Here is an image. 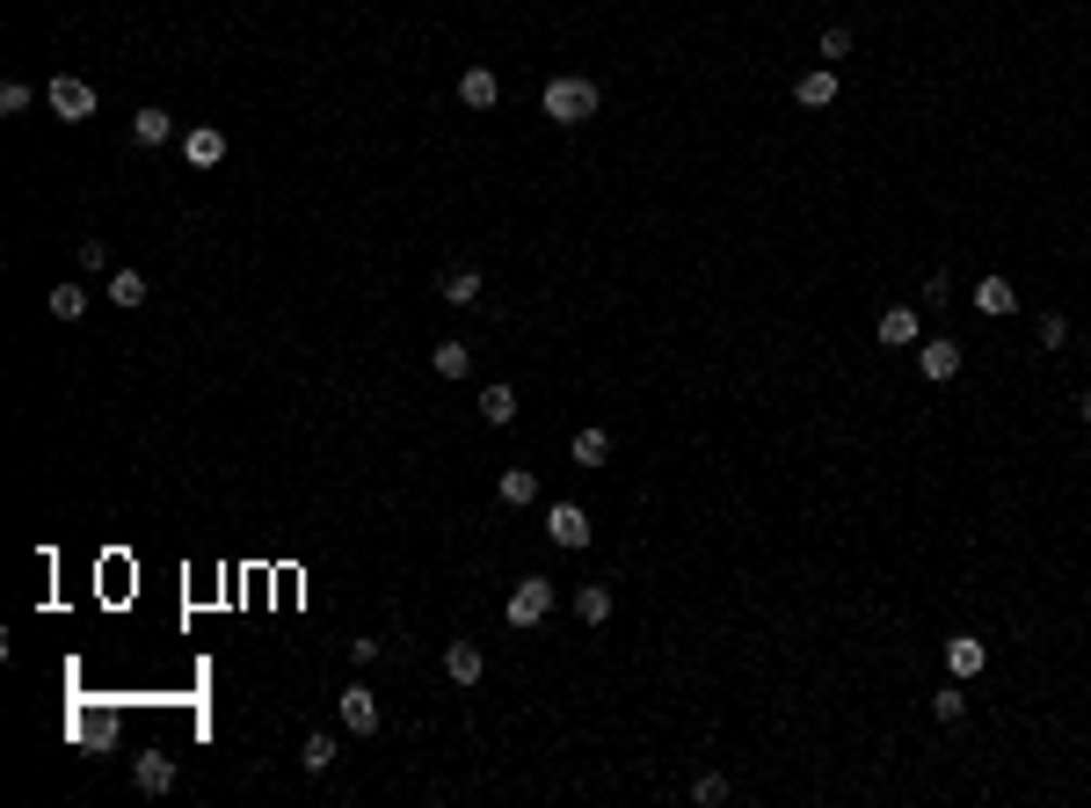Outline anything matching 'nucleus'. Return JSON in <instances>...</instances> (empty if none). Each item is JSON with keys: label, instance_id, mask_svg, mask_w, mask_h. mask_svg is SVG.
I'll return each instance as SVG.
<instances>
[{"label": "nucleus", "instance_id": "31", "mask_svg": "<svg viewBox=\"0 0 1091 808\" xmlns=\"http://www.w3.org/2000/svg\"><path fill=\"white\" fill-rule=\"evenodd\" d=\"M1077 416H1084V422H1091V393H1084V401H1077Z\"/></svg>", "mask_w": 1091, "mask_h": 808}, {"label": "nucleus", "instance_id": "11", "mask_svg": "<svg viewBox=\"0 0 1091 808\" xmlns=\"http://www.w3.org/2000/svg\"><path fill=\"white\" fill-rule=\"evenodd\" d=\"M459 102H466V110H495V102H503V80L487 74V66H466V74H459Z\"/></svg>", "mask_w": 1091, "mask_h": 808}, {"label": "nucleus", "instance_id": "27", "mask_svg": "<svg viewBox=\"0 0 1091 808\" xmlns=\"http://www.w3.org/2000/svg\"><path fill=\"white\" fill-rule=\"evenodd\" d=\"M29 102H37V88H29V80H8V88H0V117H23Z\"/></svg>", "mask_w": 1091, "mask_h": 808}, {"label": "nucleus", "instance_id": "8", "mask_svg": "<svg viewBox=\"0 0 1091 808\" xmlns=\"http://www.w3.org/2000/svg\"><path fill=\"white\" fill-rule=\"evenodd\" d=\"M131 786H139V794H168V786H175V758L139 750V758H131Z\"/></svg>", "mask_w": 1091, "mask_h": 808}, {"label": "nucleus", "instance_id": "14", "mask_svg": "<svg viewBox=\"0 0 1091 808\" xmlns=\"http://www.w3.org/2000/svg\"><path fill=\"white\" fill-rule=\"evenodd\" d=\"M481 670H487V656L473 641H452V648H444V678H452V685H481Z\"/></svg>", "mask_w": 1091, "mask_h": 808}, {"label": "nucleus", "instance_id": "13", "mask_svg": "<svg viewBox=\"0 0 1091 808\" xmlns=\"http://www.w3.org/2000/svg\"><path fill=\"white\" fill-rule=\"evenodd\" d=\"M873 336H880L888 350H910L917 343V306H888V314L873 320Z\"/></svg>", "mask_w": 1091, "mask_h": 808}, {"label": "nucleus", "instance_id": "23", "mask_svg": "<svg viewBox=\"0 0 1091 808\" xmlns=\"http://www.w3.org/2000/svg\"><path fill=\"white\" fill-rule=\"evenodd\" d=\"M568 452H575V466H605L611 459V430H575Z\"/></svg>", "mask_w": 1091, "mask_h": 808}, {"label": "nucleus", "instance_id": "29", "mask_svg": "<svg viewBox=\"0 0 1091 808\" xmlns=\"http://www.w3.org/2000/svg\"><path fill=\"white\" fill-rule=\"evenodd\" d=\"M1069 343V320L1063 314H1041V350H1063Z\"/></svg>", "mask_w": 1091, "mask_h": 808}, {"label": "nucleus", "instance_id": "30", "mask_svg": "<svg viewBox=\"0 0 1091 808\" xmlns=\"http://www.w3.org/2000/svg\"><path fill=\"white\" fill-rule=\"evenodd\" d=\"M350 656H357V662H379V656H386V641H371V634H357V641H350Z\"/></svg>", "mask_w": 1091, "mask_h": 808}, {"label": "nucleus", "instance_id": "24", "mask_svg": "<svg viewBox=\"0 0 1091 808\" xmlns=\"http://www.w3.org/2000/svg\"><path fill=\"white\" fill-rule=\"evenodd\" d=\"M45 306H51V320H80L88 314V292H80V285H51Z\"/></svg>", "mask_w": 1091, "mask_h": 808}, {"label": "nucleus", "instance_id": "6", "mask_svg": "<svg viewBox=\"0 0 1091 808\" xmlns=\"http://www.w3.org/2000/svg\"><path fill=\"white\" fill-rule=\"evenodd\" d=\"M335 707H342V729H350V735H379V692H371V685H350Z\"/></svg>", "mask_w": 1091, "mask_h": 808}, {"label": "nucleus", "instance_id": "7", "mask_svg": "<svg viewBox=\"0 0 1091 808\" xmlns=\"http://www.w3.org/2000/svg\"><path fill=\"white\" fill-rule=\"evenodd\" d=\"M982 662H990V641H982V634H953V641H946V670H953L961 685L982 678Z\"/></svg>", "mask_w": 1091, "mask_h": 808}, {"label": "nucleus", "instance_id": "16", "mask_svg": "<svg viewBox=\"0 0 1091 808\" xmlns=\"http://www.w3.org/2000/svg\"><path fill=\"white\" fill-rule=\"evenodd\" d=\"M975 306H982L990 320L1018 314V285H1012V277H982V285H975Z\"/></svg>", "mask_w": 1091, "mask_h": 808}, {"label": "nucleus", "instance_id": "22", "mask_svg": "<svg viewBox=\"0 0 1091 808\" xmlns=\"http://www.w3.org/2000/svg\"><path fill=\"white\" fill-rule=\"evenodd\" d=\"M299 765H306V772H314V780H320V772L335 765V735H328V729H314V735H306V743H299Z\"/></svg>", "mask_w": 1091, "mask_h": 808}, {"label": "nucleus", "instance_id": "20", "mask_svg": "<svg viewBox=\"0 0 1091 808\" xmlns=\"http://www.w3.org/2000/svg\"><path fill=\"white\" fill-rule=\"evenodd\" d=\"M481 422L509 430V422H517V393H509V387H481Z\"/></svg>", "mask_w": 1091, "mask_h": 808}, {"label": "nucleus", "instance_id": "17", "mask_svg": "<svg viewBox=\"0 0 1091 808\" xmlns=\"http://www.w3.org/2000/svg\"><path fill=\"white\" fill-rule=\"evenodd\" d=\"M436 299H452V306H473V299H481V269H473V263L444 269V277H436Z\"/></svg>", "mask_w": 1091, "mask_h": 808}, {"label": "nucleus", "instance_id": "3", "mask_svg": "<svg viewBox=\"0 0 1091 808\" xmlns=\"http://www.w3.org/2000/svg\"><path fill=\"white\" fill-rule=\"evenodd\" d=\"M546 613H554V583H546V576H524V583L509 590V627H538Z\"/></svg>", "mask_w": 1091, "mask_h": 808}, {"label": "nucleus", "instance_id": "25", "mask_svg": "<svg viewBox=\"0 0 1091 808\" xmlns=\"http://www.w3.org/2000/svg\"><path fill=\"white\" fill-rule=\"evenodd\" d=\"M931 714H939L946 729H953V721H968V692H961V678H953L946 692H931Z\"/></svg>", "mask_w": 1091, "mask_h": 808}, {"label": "nucleus", "instance_id": "1", "mask_svg": "<svg viewBox=\"0 0 1091 808\" xmlns=\"http://www.w3.org/2000/svg\"><path fill=\"white\" fill-rule=\"evenodd\" d=\"M538 102H546V117H554V124H589L605 96H597V80L560 74V80H546V96H538Z\"/></svg>", "mask_w": 1091, "mask_h": 808}, {"label": "nucleus", "instance_id": "26", "mask_svg": "<svg viewBox=\"0 0 1091 808\" xmlns=\"http://www.w3.org/2000/svg\"><path fill=\"white\" fill-rule=\"evenodd\" d=\"M727 794H735V786H727L721 772H699V780H692V801H699V808H721Z\"/></svg>", "mask_w": 1091, "mask_h": 808}, {"label": "nucleus", "instance_id": "28", "mask_svg": "<svg viewBox=\"0 0 1091 808\" xmlns=\"http://www.w3.org/2000/svg\"><path fill=\"white\" fill-rule=\"evenodd\" d=\"M851 45H859V37H851L845 23H829V29H823V45H815V51H823V59H851Z\"/></svg>", "mask_w": 1091, "mask_h": 808}, {"label": "nucleus", "instance_id": "15", "mask_svg": "<svg viewBox=\"0 0 1091 808\" xmlns=\"http://www.w3.org/2000/svg\"><path fill=\"white\" fill-rule=\"evenodd\" d=\"M495 495H503V510H532L538 503V474L532 466H509L503 481H495Z\"/></svg>", "mask_w": 1091, "mask_h": 808}, {"label": "nucleus", "instance_id": "9", "mask_svg": "<svg viewBox=\"0 0 1091 808\" xmlns=\"http://www.w3.org/2000/svg\"><path fill=\"white\" fill-rule=\"evenodd\" d=\"M182 153H190V168H218V161H226V131H218V124H196V131H182Z\"/></svg>", "mask_w": 1091, "mask_h": 808}, {"label": "nucleus", "instance_id": "4", "mask_svg": "<svg viewBox=\"0 0 1091 808\" xmlns=\"http://www.w3.org/2000/svg\"><path fill=\"white\" fill-rule=\"evenodd\" d=\"M917 371L931 379V387L961 379V343H953V336H931V343H917Z\"/></svg>", "mask_w": 1091, "mask_h": 808}, {"label": "nucleus", "instance_id": "12", "mask_svg": "<svg viewBox=\"0 0 1091 808\" xmlns=\"http://www.w3.org/2000/svg\"><path fill=\"white\" fill-rule=\"evenodd\" d=\"M168 139H175V117L161 102H145L139 117H131V147H168Z\"/></svg>", "mask_w": 1091, "mask_h": 808}, {"label": "nucleus", "instance_id": "18", "mask_svg": "<svg viewBox=\"0 0 1091 808\" xmlns=\"http://www.w3.org/2000/svg\"><path fill=\"white\" fill-rule=\"evenodd\" d=\"M430 371H436V379H466V371H473V350H466V343H452V336H444V343L430 350Z\"/></svg>", "mask_w": 1091, "mask_h": 808}, {"label": "nucleus", "instance_id": "2", "mask_svg": "<svg viewBox=\"0 0 1091 808\" xmlns=\"http://www.w3.org/2000/svg\"><path fill=\"white\" fill-rule=\"evenodd\" d=\"M45 110L59 124H88L96 117V88H88L80 74H59V80H45Z\"/></svg>", "mask_w": 1091, "mask_h": 808}, {"label": "nucleus", "instance_id": "19", "mask_svg": "<svg viewBox=\"0 0 1091 808\" xmlns=\"http://www.w3.org/2000/svg\"><path fill=\"white\" fill-rule=\"evenodd\" d=\"M575 619H582V627H605V619H611V590L605 583H582L575 590Z\"/></svg>", "mask_w": 1091, "mask_h": 808}, {"label": "nucleus", "instance_id": "5", "mask_svg": "<svg viewBox=\"0 0 1091 808\" xmlns=\"http://www.w3.org/2000/svg\"><path fill=\"white\" fill-rule=\"evenodd\" d=\"M546 539H554V546H568V554H575V546H589V510H582V503H554V510H546Z\"/></svg>", "mask_w": 1091, "mask_h": 808}, {"label": "nucleus", "instance_id": "10", "mask_svg": "<svg viewBox=\"0 0 1091 808\" xmlns=\"http://www.w3.org/2000/svg\"><path fill=\"white\" fill-rule=\"evenodd\" d=\"M794 102H800V110H829V102H837V66L800 74V80H794Z\"/></svg>", "mask_w": 1091, "mask_h": 808}, {"label": "nucleus", "instance_id": "21", "mask_svg": "<svg viewBox=\"0 0 1091 808\" xmlns=\"http://www.w3.org/2000/svg\"><path fill=\"white\" fill-rule=\"evenodd\" d=\"M110 306H124V314L145 306V277H139V269H110Z\"/></svg>", "mask_w": 1091, "mask_h": 808}]
</instances>
